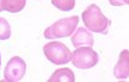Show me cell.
Here are the masks:
<instances>
[{"instance_id":"obj_1","label":"cell","mask_w":129,"mask_h":82,"mask_svg":"<svg viewBox=\"0 0 129 82\" xmlns=\"http://www.w3.org/2000/svg\"><path fill=\"white\" fill-rule=\"evenodd\" d=\"M82 20L87 29L96 33H103V34L108 32V27L112 24V21L102 14L101 10L95 4L89 5L82 12Z\"/></svg>"},{"instance_id":"obj_2","label":"cell","mask_w":129,"mask_h":82,"mask_svg":"<svg viewBox=\"0 0 129 82\" xmlns=\"http://www.w3.org/2000/svg\"><path fill=\"white\" fill-rule=\"evenodd\" d=\"M79 24V17L73 15L69 18H64L61 20L56 21L55 24L46 28L44 32L45 38L47 39H55V38H66L74 33V29Z\"/></svg>"},{"instance_id":"obj_3","label":"cell","mask_w":129,"mask_h":82,"mask_svg":"<svg viewBox=\"0 0 129 82\" xmlns=\"http://www.w3.org/2000/svg\"><path fill=\"white\" fill-rule=\"evenodd\" d=\"M44 53L46 58L55 65H64L72 60V53L69 48L62 42L54 41L44 46Z\"/></svg>"},{"instance_id":"obj_4","label":"cell","mask_w":129,"mask_h":82,"mask_svg":"<svg viewBox=\"0 0 129 82\" xmlns=\"http://www.w3.org/2000/svg\"><path fill=\"white\" fill-rule=\"evenodd\" d=\"M72 62L75 67L80 69H89L94 67L99 61V56L93 48L79 47L74 53H72Z\"/></svg>"},{"instance_id":"obj_5","label":"cell","mask_w":129,"mask_h":82,"mask_svg":"<svg viewBox=\"0 0 129 82\" xmlns=\"http://www.w3.org/2000/svg\"><path fill=\"white\" fill-rule=\"evenodd\" d=\"M26 73V63L20 56H14L8 61L4 75H5V81L17 82L20 81L24 77Z\"/></svg>"},{"instance_id":"obj_6","label":"cell","mask_w":129,"mask_h":82,"mask_svg":"<svg viewBox=\"0 0 129 82\" xmlns=\"http://www.w3.org/2000/svg\"><path fill=\"white\" fill-rule=\"evenodd\" d=\"M72 44L74 47H92L94 45V39L90 32L87 28L80 27L76 29L73 36H72Z\"/></svg>"},{"instance_id":"obj_7","label":"cell","mask_w":129,"mask_h":82,"mask_svg":"<svg viewBox=\"0 0 129 82\" xmlns=\"http://www.w3.org/2000/svg\"><path fill=\"white\" fill-rule=\"evenodd\" d=\"M114 75L117 80L127 79L129 76V51L124 49L121 52L119 61L114 67Z\"/></svg>"},{"instance_id":"obj_8","label":"cell","mask_w":129,"mask_h":82,"mask_svg":"<svg viewBox=\"0 0 129 82\" xmlns=\"http://www.w3.org/2000/svg\"><path fill=\"white\" fill-rule=\"evenodd\" d=\"M26 0H0V12L7 11L10 13H18L24 10Z\"/></svg>"},{"instance_id":"obj_9","label":"cell","mask_w":129,"mask_h":82,"mask_svg":"<svg viewBox=\"0 0 129 82\" xmlns=\"http://www.w3.org/2000/svg\"><path fill=\"white\" fill-rule=\"evenodd\" d=\"M48 81L49 82H54V81H58V82H74L75 81V76H74V73L72 72L69 68H61V69L55 70L54 74L49 77Z\"/></svg>"},{"instance_id":"obj_10","label":"cell","mask_w":129,"mask_h":82,"mask_svg":"<svg viewBox=\"0 0 129 82\" xmlns=\"http://www.w3.org/2000/svg\"><path fill=\"white\" fill-rule=\"evenodd\" d=\"M52 4L60 11H71L75 6V0H52Z\"/></svg>"},{"instance_id":"obj_11","label":"cell","mask_w":129,"mask_h":82,"mask_svg":"<svg viewBox=\"0 0 129 82\" xmlns=\"http://www.w3.org/2000/svg\"><path fill=\"white\" fill-rule=\"evenodd\" d=\"M11 36V26L8 21L0 18V40H6Z\"/></svg>"},{"instance_id":"obj_12","label":"cell","mask_w":129,"mask_h":82,"mask_svg":"<svg viewBox=\"0 0 129 82\" xmlns=\"http://www.w3.org/2000/svg\"><path fill=\"white\" fill-rule=\"evenodd\" d=\"M110 5H114V6H122L124 4L122 3V0H109Z\"/></svg>"},{"instance_id":"obj_13","label":"cell","mask_w":129,"mask_h":82,"mask_svg":"<svg viewBox=\"0 0 129 82\" xmlns=\"http://www.w3.org/2000/svg\"><path fill=\"white\" fill-rule=\"evenodd\" d=\"M123 4H127V5H129V0H122Z\"/></svg>"},{"instance_id":"obj_14","label":"cell","mask_w":129,"mask_h":82,"mask_svg":"<svg viewBox=\"0 0 129 82\" xmlns=\"http://www.w3.org/2000/svg\"><path fill=\"white\" fill-rule=\"evenodd\" d=\"M0 65H1V59H0Z\"/></svg>"}]
</instances>
